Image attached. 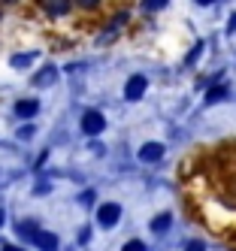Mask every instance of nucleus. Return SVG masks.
Listing matches in <instances>:
<instances>
[{"mask_svg":"<svg viewBox=\"0 0 236 251\" xmlns=\"http://www.w3.org/2000/svg\"><path fill=\"white\" fill-rule=\"evenodd\" d=\"M103 115L100 112H94V109H91V112H85L82 115V130L88 133V136H97V133H103Z\"/></svg>","mask_w":236,"mask_h":251,"instance_id":"obj_1","label":"nucleus"},{"mask_svg":"<svg viewBox=\"0 0 236 251\" xmlns=\"http://www.w3.org/2000/svg\"><path fill=\"white\" fill-rule=\"evenodd\" d=\"M118 215H121V209L115 203H103L100 212H97V221H100V227H112L118 221Z\"/></svg>","mask_w":236,"mask_h":251,"instance_id":"obj_2","label":"nucleus"},{"mask_svg":"<svg viewBox=\"0 0 236 251\" xmlns=\"http://www.w3.org/2000/svg\"><path fill=\"white\" fill-rule=\"evenodd\" d=\"M36 245H40L43 251H58V239H54V233H46V230H36L30 236Z\"/></svg>","mask_w":236,"mask_h":251,"instance_id":"obj_3","label":"nucleus"},{"mask_svg":"<svg viewBox=\"0 0 236 251\" xmlns=\"http://www.w3.org/2000/svg\"><path fill=\"white\" fill-rule=\"evenodd\" d=\"M142 91H145V76H133L131 82H127V88H124V97L127 100H139Z\"/></svg>","mask_w":236,"mask_h":251,"instance_id":"obj_4","label":"nucleus"},{"mask_svg":"<svg viewBox=\"0 0 236 251\" xmlns=\"http://www.w3.org/2000/svg\"><path fill=\"white\" fill-rule=\"evenodd\" d=\"M36 109H40V103H36V100H18L15 103V115L18 118H30V115H36Z\"/></svg>","mask_w":236,"mask_h":251,"instance_id":"obj_5","label":"nucleus"},{"mask_svg":"<svg viewBox=\"0 0 236 251\" xmlns=\"http://www.w3.org/2000/svg\"><path fill=\"white\" fill-rule=\"evenodd\" d=\"M139 157L142 160H160L163 157V146H160V142H149V146L139 149Z\"/></svg>","mask_w":236,"mask_h":251,"instance_id":"obj_6","label":"nucleus"},{"mask_svg":"<svg viewBox=\"0 0 236 251\" xmlns=\"http://www.w3.org/2000/svg\"><path fill=\"white\" fill-rule=\"evenodd\" d=\"M43 3H46V9L54 12V15H64V12L70 9V0H43Z\"/></svg>","mask_w":236,"mask_h":251,"instance_id":"obj_7","label":"nucleus"},{"mask_svg":"<svg viewBox=\"0 0 236 251\" xmlns=\"http://www.w3.org/2000/svg\"><path fill=\"white\" fill-rule=\"evenodd\" d=\"M170 224H173V218H170L167 212H163V215H157V218L152 221V230H155V233H163V230H167Z\"/></svg>","mask_w":236,"mask_h":251,"instance_id":"obj_8","label":"nucleus"},{"mask_svg":"<svg viewBox=\"0 0 236 251\" xmlns=\"http://www.w3.org/2000/svg\"><path fill=\"white\" fill-rule=\"evenodd\" d=\"M54 79H58V73H54V67H46L43 70V73H36V85H49V82H54Z\"/></svg>","mask_w":236,"mask_h":251,"instance_id":"obj_9","label":"nucleus"},{"mask_svg":"<svg viewBox=\"0 0 236 251\" xmlns=\"http://www.w3.org/2000/svg\"><path fill=\"white\" fill-rule=\"evenodd\" d=\"M221 97H227V88H224V85H218V88H212V91L206 94V100H209V103H215V100H221Z\"/></svg>","mask_w":236,"mask_h":251,"instance_id":"obj_10","label":"nucleus"},{"mask_svg":"<svg viewBox=\"0 0 236 251\" xmlns=\"http://www.w3.org/2000/svg\"><path fill=\"white\" fill-rule=\"evenodd\" d=\"M30 61H33V55H15L12 58V67H27Z\"/></svg>","mask_w":236,"mask_h":251,"instance_id":"obj_11","label":"nucleus"},{"mask_svg":"<svg viewBox=\"0 0 236 251\" xmlns=\"http://www.w3.org/2000/svg\"><path fill=\"white\" fill-rule=\"evenodd\" d=\"M124 251H145V242L133 239V242H127V245H124Z\"/></svg>","mask_w":236,"mask_h":251,"instance_id":"obj_12","label":"nucleus"},{"mask_svg":"<svg viewBox=\"0 0 236 251\" xmlns=\"http://www.w3.org/2000/svg\"><path fill=\"white\" fill-rule=\"evenodd\" d=\"M167 6V0H145V9H160Z\"/></svg>","mask_w":236,"mask_h":251,"instance_id":"obj_13","label":"nucleus"},{"mask_svg":"<svg viewBox=\"0 0 236 251\" xmlns=\"http://www.w3.org/2000/svg\"><path fill=\"white\" fill-rule=\"evenodd\" d=\"M185 251H206V245L200 242V239H194V242H188V248Z\"/></svg>","mask_w":236,"mask_h":251,"instance_id":"obj_14","label":"nucleus"},{"mask_svg":"<svg viewBox=\"0 0 236 251\" xmlns=\"http://www.w3.org/2000/svg\"><path fill=\"white\" fill-rule=\"evenodd\" d=\"M76 3H79V6H85V9H94L100 0H76Z\"/></svg>","mask_w":236,"mask_h":251,"instance_id":"obj_15","label":"nucleus"},{"mask_svg":"<svg viewBox=\"0 0 236 251\" xmlns=\"http://www.w3.org/2000/svg\"><path fill=\"white\" fill-rule=\"evenodd\" d=\"M3 251H22V248H15V245H3Z\"/></svg>","mask_w":236,"mask_h":251,"instance_id":"obj_16","label":"nucleus"},{"mask_svg":"<svg viewBox=\"0 0 236 251\" xmlns=\"http://www.w3.org/2000/svg\"><path fill=\"white\" fill-rule=\"evenodd\" d=\"M197 3H203V6H206V3H215V0H197Z\"/></svg>","mask_w":236,"mask_h":251,"instance_id":"obj_17","label":"nucleus"},{"mask_svg":"<svg viewBox=\"0 0 236 251\" xmlns=\"http://www.w3.org/2000/svg\"><path fill=\"white\" fill-rule=\"evenodd\" d=\"M0 224H3V212H0Z\"/></svg>","mask_w":236,"mask_h":251,"instance_id":"obj_18","label":"nucleus"},{"mask_svg":"<svg viewBox=\"0 0 236 251\" xmlns=\"http://www.w3.org/2000/svg\"><path fill=\"white\" fill-rule=\"evenodd\" d=\"M6 3H12V0H6Z\"/></svg>","mask_w":236,"mask_h":251,"instance_id":"obj_19","label":"nucleus"}]
</instances>
